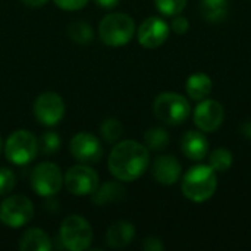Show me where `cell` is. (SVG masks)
Wrapping results in <instances>:
<instances>
[{"label":"cell","instance_id":"8992f818","mask_svg":"<svg viewBox=\"0 0 251 251\" xmlns=\"http://www.w3.org/2000/svg\"><path fill=\"white\" fill-rule=\"evenodd\" d=\"M38 151V140L26 129H18L12 132L4 144L6 159L18 166L28 165L35 159Z\"/></svg>","mask_w":251,"mask_h":251},{"label":"cell","instance_id":"4316f807","mask_svg":"<svg viewBox=\"0 0 251 251\" xmlns=\"http://www.w3.org/2000/svg\"><path fill=\"white\" fill-rule=\"evenodd\" d=\"M16 185V176L9 168H0V196L9 194Z\"/></svg>","mask_w":251,"mask_h":251},{"label":"cell","instance_id":"5b68a950","mask_svg":"<svg viewBox=\"0 0 251 251\" xmlns=\"http://www.w3.org/2000/svg\"><path fill=\"white\" fill-rule=\"evenodd\" d=\"M59 238L63 249L66 250H88L93 243V229L87 219L79 215H71L63 219L59 231Z\"/></svg>","mask_w":251,"mask_h":251},{"label":"cell","instance_id":"ffe728a7","mask_svg":"<svg viewBox=\"0 0 251 251\" xmlns=\"http://www.w3.org/2000/svg\"><path fill=\"white\" fill-rule=\"evenodd\" d=\"M229 10L228 0H201L200 12L203 18L209 22H222Z\"/></svg>","mask_w":251,"mask_h":251},{"label":"cell","instance_id":"d6986e66","mask_svg":"<svg viewBox=\"0 0 251 251\" xmlns=\"http://www.w3.org/2000/svg\"><path fill=\"white\" fill-rule=\"evenodd\" d=\"M212 87H213V82L210 76L204 72H196L190 75L185 82L187 94L194 101H201L207 99L209 94L212 93Z\"/></svg>","mask_w":251,"mask_h":251},{"label":"cell","instance_id":"d4e9b609","mask_svg":"<svg viewBox=\"0 0 251 251\" xmlns=\"http://www.w3.org/2000/svg\"><path fill=\"white\" fill-rule=\"evenodd\" d=\"M188 0H154L156 9L165 16H175L182 13Z\"/></svg>","mask_w":251,"mask_h":251},{"label":"cell","instance_id":"9c48e42d","mask_svg":"<svg viewBox=\"0 0 251 251\" xmlns=\"http://www.w3.org/2000/svg\"><path fill=\"white\" fill-rule=\"evenodd\" d=\"M63 184L72 196H91L99 187V175L94 169L81 163L66 171Z\"/></svg>","mask_w":251,"mask_h":251},{"label":"cell","instance_id":"ac0fdd59","mask_svg":"<svg viewBox=\"0 0 251 251\" xmlns=\"http://www.w3.org/2000/svg\"><path fill=\"white\" fill-rule=\"evenodd\" d=\"M51 249L50 237L40 228L26 229L19 240V250L22 251H50Z\"/></svg>","mask_w":251,"mask_h":251},{"label":"cell","instance_id":"f1b7e54d","mask_svg":"<svg viewBox=\"0 0 251 251\" xmlns=\"http://www.w3.org/2000/svg\"><path fill=\"white\" fill-rule=\"evenodd\" d=\"M188 28H190V22L185 16H181V13L174 16V19L171 22V29L174 32L181 35V34H185L188 31Z\"/></svg>","mask_w":251,"mask_h":251},{"label":"cell","instance_id":"4fadbf2b","mask_svg":"<svg viewBox=\"0 0 251 251\" xmlns=\"http://www.w3.org/2000/svg\"><path fill=\"white\" fill-rule=\"evenodd\" d=\"M225 112L219 101L204 99L194 110V124L201 132H215L224 122Z\"/></svg>","mask_w":251,"mask_h":251},{"label":"cell","instance_id":"83f0119b","mask_svg":"<svg viewBox=\"0 0 251 251\" xmlns=\"http://www.w3.org/2000/svg\"><path fill=\"white\" fill-rule=\"evenodd\" d=\"M54 4L63 10H69V12H75V10H81L87 6L88 0H53Z\"/></svg>","mask_w":251,"mask_h":251},{"label":"cell","instance_id":"603a6c76","mask_svg":"<svg viewBox=\"0 0 251 251\" xmlns=\"http://www.w3.org/2000/svg\"><path fill=\"white\" fill-rule=\"evenodd\" d=\"M209 166L215 172H226L232 166V153L226 149H216L209 156Z\"/></svg>","mask_w":251,"mask_h":251},{"label":"cell","instance_id":"7402d4cb","mask_svg":"<svg viewBox=\"0 0 251 251\" xmlns=\"http://www.w3.org/2000/svg\"><path fill=\"white\" fill-rule=\"evenodd\" d=\"M169 144V134L163 128H150L144 134V146L149 150L160 151L165 150Z\"/></svg>","mask_w":251,"mask_h":251},{"label":"cell","instance_id":"484cf974","mask_svg":"<svg viewBox=\"0 0 251 251\" xmlns=\"http://www.w3.org/2000/svg\"><path fill=\"white\" fill-rule=\"evenodd\" d=\"M60 144H62V140L57 135V132L47 131V132H43L38 147L41 149L43 154H54L56 151L60 150Z\"/></svg>","mask_w":251,"mask_h":251},{"label":"cell","instance_id":"5bb4252c","mask_svg":"<svg viewBox=\"0 0 251 251\" xmlns=\"http://www.w3.org/2000/svg\"><path fill=\"white\" fill-rule=\"evenodd\" d=\"M151 174L156 182L162 185H174L176 181H179L182 168H181L179 160L175 156L163 154V156L156 157V160L153 162Z\"/></svg>","mask_w":251,"mask_h":251},{"label":"cell","instance_id":"e0dca14e","mask_svg":"<svg viewBox=\"0 0 251 251\" xmlns=\"http://www.w3.org/2000/svg\"><path fill=\"white\" fill-rule=\"evenodd\" d=\"M125 196V188L121 182L107 181L103 185L97 187V190L91 194V200L96 206H107L113 203H119Z\"/></svg>","mask_w":251,"mask_h":251},{"label":"cell","instance_id":"30bf717a","mask_svg":"<svg viewBox=\"0 0 251 251\" xmlns=\"http://www.w3.org/2000/svg\"><path fill=\"white\" fill-rule=\"evenodd\" d=\"M65 115L63 99L53 91H46L40 94L34 101V116L37 121L46 126L57 125Z\"/></svg>","mask_w":251,"mask_h":251},{"label":"cell","instance_id":"ba28073f","mask_svg":"<svg viewBox=\"0 0 251 251\" xmlns=\"http://www.w3.org/2000/svg\"><path fill=\"white\" fill-rule=\"evenodd\" d=\"M63 185L60 168L51 162L38 163L31 172V187L41 197L56 196Z\"/></svg>","mask_w":251,"mask_h":251},{"label":"cell","instance_id":"4dcf8cb0","mask_svg":"<svg viewBox=\"0 0 251 251\" xmlns=\"http://www.w3.org/2000/svg\"><path fill=\"white\" fill-rule=\"evenodd\" d=\"M94 1L103 9H112L115 6H118V3H119V0H94Z\"/></svg>","mask_w":251,"mask_h":251},{"label":"cell","instance_id":"44dd1931","mask_svg":"<svg viewBox=\"0 0 251 251\" xmlns=\"http://www.w3.org/2000/svg\"><path fill=\"white\" fill-rule=\"evenodd\" d=\"M68 32H69V37L74 43L76 44H90L93 41V37H94V32H93V28L88 22L85 21H81V19H76L74 22L69 24V28H68Z\"/></svg>","mask_w":251,"mask_h":251},{"label":"cell","instance_id":"3957f363","mask_svg":"<svg viewBox=\"0 0 251 251\" xmlns=\"http://www.w3.org/2000/svg\"><path fill=\"white\" fill-rule=\"evenodd\" d=\"M135 34L134 19L122 12L106 15L99 24V37L101 43L110 47L128 44Z\"/></svg>","mask_w":251,"mask_h":251},{"label":"cell","instance_id":"1f68e13d","mask_svg":"<svg viewBox=\"0 0 251 251\" xmlns=\"http://www.w3.org/2000/svg\"><path fill=\"white\" fill-rule=\"evenodd\" d=\"M25 6L28 7H41L44 6L49 0H21Z\"/></svg>","mask_w":251,"mask_h":251},{"label":"cell","instance_id":"6da1fadb","mask_svg":"<svg viewBox=\"0 0 251 251\" xmlns=\"http://www.w3.org/2000/svg\"><path fill=\"white\" fill-rule=\"evenodd\" d=\"M150 154L149 149L134 140H124L118 143L107 159L110 174L124 182H132L138 179L149 168Z\"/></svg>","mask_w":251,"mask_h":251},{"label":"cell","instance_id":"7a4b0ae2","mask_svg":"<svg viewBox=\"0 0 251 251\" xmlns=\"http://www.w3.org/2000/svg\"><path fill=\"white\" fill-rule=\"evenodd\" d=\"M216 188H218L216 172L209 165L193 166L182 176V184H181L182 194L194 203L207 201L215 194Z\"/></svg>","mask_w":251,"mask_h":251},{"label":"cell","instance_id":"8fae6325","mask_svg":"<svg viewBox=\"0 0 251 251\" xmlns=\"http://www.w3.org/2000/svg\"><path fill=\"white\" fill-rule=\"evenodd\" d=\"M69 151L75 160L84 165L97 163L103 156V146L100 140L91 132H78L69 143Z\"/></svg>","mask_w":251,"mask_h":251},{"label":"cell","instance_id":"277c9868","mask_svg":"<svg viewBox=\"0 0 251 251\" xmlns=\"http://www.w3.org/2000/svg\"><path fill=\"white\" fill-rule=\"evenodd\" d=\"M154 116L166 125H181L191 115L190 101L178 93H162L153 103Z\"/></svg>","mask_w":251,"mask_h":251},{"label":"cell","instance_id":"9a60e30c","mask_svg":"<svg viewBox=\"0 0 251 251\" xmlns=\"http://www.w3.org/2000/svg\"><path fill=\"white\" fill-rule=\"evenodd\" d=\"M181 151L187 159L200 162L209 153V141L201 131H187L181 138Z\"/></svg>","mask_w":251,"mask_h":251},{"label":"cell","instance_id":"cb8c5ba5","mask_svg":"<svg viewBox=\"0 0 251 251\" xmlns=\"http://www.w3.org/2000/svg\"><path fill=\"white\" fill-rule=\"evenodd\" d=\"M100 134L107 143H116L124 134V126L118 119L109 118V119L103 121V124L100 126Z\"/></svg>","mask_w":251,"mask_h":251},{"label":"cell","instance_id":"d6a6232c","mask_svg":"<svg viewBox=\"0 0 251 251\" xmlns=\"http://www.w3.org/2000/svg\"><path fill=\"white\" fill-rule=\"evenodd\" d=\"M241 132L246 138H250L251 140V121H247L241 125Z\"/></svg>","mask_w":251,"mask_h":251},{"label":"cell","instance_id":"7c38bea8","mask_svg":"<svg viewBox=\"0 0 251 251\" xmlns=\"http://www.w3.org/2000/svg\"><path fill=\"white\" fill-rule=\"evenodd\" d=\"M169 25L160 16H150L143 21L138 26L137 38L138 43L146 49H157L160 47L169 37Z\"/></svg>","mask_w":251,"mask_h":251},{"label":"cell","instance_id":"2e32d148","mask_svg":"<svg viewBox=\"0 0 251 251\" xmlns=\"http://www.w3.org/2000/svg\"><path fill=\"white\" fill-rule=\"evenodd\" d=\"M135 237V228L126 221H118L112 224L106 231V243L112 249L128 247Z\"/></svg>","mask_w":251,"mask_h":251},{"label":"cell","instance_id":"f546056e","mask_svg":"<svg viewBox=\"0 0 251 251\" xmlns=\"http://www.w3.org/2000/svg\"><path fill=\"white\" fill-rule=\"evenodd\" d=\"M143 249L146 251H163L165 250V246H163V243H162L160 238H157V237H149V238L144 240Z\"/></svg>","mask_w":251,"mask_h":251},{"label":"cell","instance_id":"836d02e7","mask_svg":"<svg viewBox=\"0 0 251 251\" xmlns=\"http://www.w3.org/2000/svg\"><path fill=\"white\" fill-rule=\"evenodd\" d=\"M3 147H4V146H3V141H1V137H0V153H1V150H3Z\"/></svg>","mask_w":251,"mask_h":251},{"label":"cell","instance_id":"52a82bcc","mask_svg":"<svg viewBox=\"0 0 251 251\" xmlns=\"http://www.w3.org/2000/svg\"><path fill=\"white\" fill-rule=\"evenodd\" d=\"M34 216L32 201L22 194H15L0 204V222L9 228H21Z\"/></svg>","mask_w":251,"mask_h":251}]
</instances>
